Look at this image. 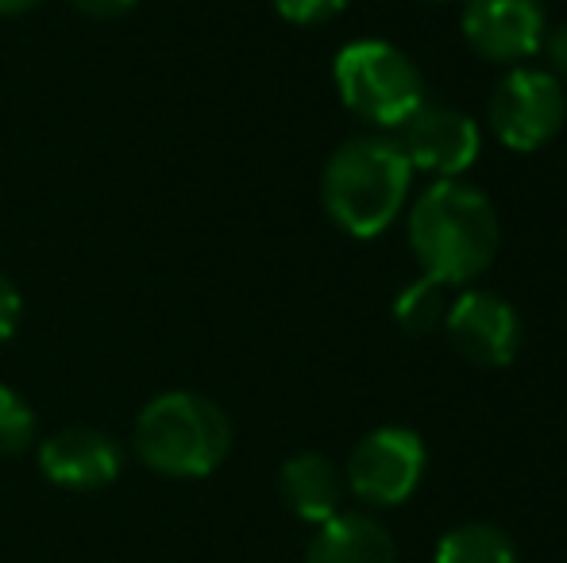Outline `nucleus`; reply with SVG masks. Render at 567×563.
<instances>
[{"label": "nucleus", "mask_w": 567, "mask_h": 563, "mask_svg": "<svg viewBox=\"0 0 567 563\" xmlns=\"http://www.w3.org/2000/svg\"><path fill=\"white\" fill-rule=\"evenodd\" d=\"M405 236L421 274L452 290L491 271L502 243V225L498 209L483 189L460 178H441L413 201Z\"/></svg>", "instance_id": "1"}, {"label": "nucleus", "mask_w": 567, "mask_h": 563, "mask_svg": "<svg viewBox=\"0 0 567 563\" xmlns=\"http://www.w3.org/2000/svg\"><path fill=\"white\" fill-rule=\"evenodd\" d=\"M413 166L390 132L343 139L321 174V201L329 220L355 240L382 236L410 201Z\"/></svg>", "instance_id": "2"}, {"label": "nucleus", "mask_w": 567, "mask_h": 563, "mask_svg": "<svg viewBox=\"0 0 567 563\" xmlns=\"http://www.w3.org/2000/svg\"><path fill=\"white\" fill-rule=\"evenodd\" d=\"M135 456L166 479H205L231 451V421L217 402L194 390H166L135 421Z\"/></svg>", "instance_id": "3"}, {"label": "nucleus", "mask_w": 567, "mask_h": 563, "mask_svg": "<svg viewBox=\"0 0 567 563\" xmlns=\"http://www.w3.org/2000/svg\"><path fill=\"white\" fill-rule=\"evenodd\" d=\"M332 82L343 108L382 132H398L429 101L417 62L386 39H355L340 46Z\"/></svg>", "instance_id": "4"}, {"label": "nucleus", "mask_w": 567, "mask_h": 563, "mask_svg": "<svg viewBox=\"0 0 567 563\" xmlns=\"http://www.w3.org/2000/svg\"><path fill=\"white\" fill-rule=\"evenodd\" d=\"M567 121V93L564 82L545 66H509L498 77L486 105V124L494 139L509 150H540L560 136Z\"/></svg>", "instance_id": "5"}, {"label": "nucleus", "mask_w": 567, "mask_h": 563, "mask_svg": "<svg viewBox=\"0 0 567 563\" xmlns=\"http://www.w3.org/2000/svg\"><path fill=\"white\" fill-rule=\"evenodd\" d=\"M425 440L413 428L382 425L351 448L343 482H348V490L359 502L374 505V510H390V505L410 502L413 490L425 479Z\"/></svg>", "instance_id": "6"}, {"label": "nucleus", "mask_w": 567, "mask_h": 563, "mask_svg": "<svg viewBox=\"0 0 567 563\" xmlns=\"http://www.w3.org/2000/svg\"><path fill=\"white\" fill-rule=\"evenodd\" d=\"M460 28L467 46L486 62L522 66L545 46V0H463Z\"/></svg>", "instance_id": "7"}, {"label": "nucleus", "mask_w": 567, "mask_h": 563, "mask_svg": "<svg viewBox=\"0 0 567 563\" xmlns=\"http://www.w3.org/2000/svg\"><path fill=\"white\" fill-rule=\"evenodd\" d=\"M398 147L405 150L413 170L436 174V178H460L475 166L483 150V132L475 116H467L455 105L425 101L410 121L398 128Z\"/></svg>", "instance_id": "8"}, {"label": "nucleus", "mask_w": 567, "mask_h": 563, "mask_svg": "<svg viewBox=\"0 0 567 563\" xmlns=\"http://www.w3.org/2000/svg\"><path fill=\"white\" fill-rule=\"evenodd\" d=\"M444 329L452 336V347L471 363V367L498 371L514 363L522 347V316L502 293L494 290H463L449 301Z\"/></svg>", "instance_id": "9"}, {"label": "nucleus", "mask_w": 567, "mask_h": 563, "mask_svg": "<svg viewBox=\"0 0 567 563\" xmlns=\"http://www.w3.org/2000/svg\"><path fill=\"white\" fill-rule=\"evenodd\" d=\"M39 467L54 487L101 490L120 475L124 451L113 436L97 428H62L39 444Z\"/></svg>", "instance_id": "10"}, {"label": "nucleus", "mask_w": 567, "mask_h": 563, "mask_svg": "<svg viewBox=\"0 0 567 563\" xmlns=\"http://www.w3.org/2000/svg\"><path fill=\"white\" fill-rule=\"evenodd\" d=\"M278 490H282V502L290 505L293 518L309 521V525H324V521L343 510L348 482H343V471L329 456L298 451V456H290L282 463Z\"/></svg>", "instance_id": "11"}, {"label": "nucleus", "mask_w": 567, "mask_h": 563, "mask_svg": "<svg viewBox=\"0 0 567 563\" xmlns=\"http://www.w3.org/2000/svg\"><path fill=\"white\" fill-rule=\"evenodd\" d=\"M306 563H398V544L379 518L340 510L337 518L317 525Z\"/></svg>", "instance_id": "12"}, {"label": "nucleus", "mask_w": 567, "mask_h": 563, "mask_svg": "<svg viewBox=\"0 0 567 563\" xmlns=\"http://www.w3.org/2000/svg\"><path fill=\"white\" fill-rule=\"evenodd\" d=\"M436 563H517V544L491 521H467L441 536Z\"/></svg>", "instance_id": "13"}, {"label": "nucleus", "mask_w": 567, "mask_h": 563, "mask_svg": "<svg viewBox=\"0 0 567 563\" xmlns=\"http://www.w3.org/2000/svg\"><path fill=\"white\" fill-rule=\"evenodd\" d=\"M444 316H449V285L425 274L394 298V321L405 336H433L436 329H444Z\"/></svg>", "instance_id": "14"}, {"label": "nucleus", "mask_w": 567, "mask_h": 563, "mask_svg": "<svg viewBox=\"0 0 567 563\" xmlns=\"http://www.w3.org/2000/svg\"><path fill=\"white\" fill-rule=\"evenodd\" d=\"M35 409L16 394L12 386H0V456H20L35 444Z\"/></svg>", "instance_id": "15"}, {"label": "nucleus", "mask_w": 567, "mask_h": 563, "mask_svg": "<svg viewBox=\"0 0 567 563\" xmlns=\"http://www.w3.org/2000/svg\"><path fill=\"white\" fill-rule=\"evenodd\" d=\"M348 4L351 0H275V12L298 28H317V23L337 20Z\"/></svg>", "instance_id": "16"}, {"label": "nucleus", "mask_w": 567, "mask_h": 563, "mask_svg": "<svg viewBox=\"0 0 567 563\" xmlns=\"http://www.w3.org/2000/svg\"><path fill=\"white\" fill-rule=\"evenodd\" d=\"M20 316H23L20 290H16V282L8 274H0V344L12 340V332L20 329Z\"/></svg>", "instance_id": "17"}, {"label": "nucleus", "mask_w": 567, "mask_h": 563, "mask_svg": "<svg viewBox=\"0 0 567 563\" xmlns=\"http://www.w3.org/2000/svg\"><path fill=\"white\" fill-rule=\"evenodd\" d=\"M540 51L548 54V74L560 77V82H567V23H560V28H553L545 35V46Z\"/></svg>", "instance_id": "18"}, {"label": "nucleus", "mask_w": 567, "mask_h": 563, "mask_svg": "<svg viewBox=\"0 0 567 563\" xmlns=\"http://www.w3.org/2000/svg\"><path fill=\"white\" fill-rule=\"evenodd\" d=\"M70 4L82 15H90V20H120V15L132 12L140 0H70Z\"/></svg>", "instance_id": "19"}, {"label": "nucleus", "mask_w": 567, "mask_h": 563, "mask_svg": "<svg viewBox=\"0 0 567 563\" xmlns=\"http://www.w3.org/2000/svg\"><path fill=\"white\" fill-rule=\"evenodd\" d=\"M39 4H43V0H0V15H23Z\"/></svg>", "instance_id": "20"}, {"label": "nucleus", "mask_w": 567, "mask_h": 563, "mask_svg": "<svg viewBox=\"0 0 567 563\" xmlns=\"http://www.w3.org/2000/svg\"><path fill=\"white\" fill-rule=\"evenodd\" d=\"M429 4H444V0H429Z\"/></svg>", "instance_id": "21"}]
</instances>
